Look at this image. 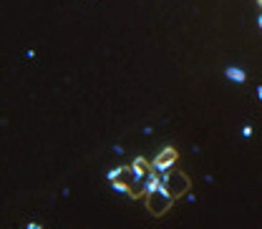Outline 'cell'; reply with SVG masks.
Masks as SVG:
<instances>
[{
	"instance_id": "2",
	"label": "cell",
	"mask_w": 262,
	"mask_h": 229,
	"mask_svg": "<svg viewBox=\"0 0 262 229\" xmlns=\"http://www.w3.org/2000/svg\"><path fill=\"white\" fill-rule=\"evenodd\" d=\"M174 201H177V199L164 189V184H159V187L151 189V192H146V207H149L151 214H164L166 209H171Z\"/></svg>"
},
{
	"instance_id": "4",
	"label": "cell",
	"mask_w": 262,
	"mask_h": 229,
	"mask_svg": "<svg viewBox=\"0 0 262 229\" xmlns=\"http://www.w3.org/2000/svg\"><path fill=\"white\" fill-rule=\"evenodd\" d=\"M225 76H227L229 81H234V83H245L247 81V73L242 68H237V65H227L225 68Z\"/></svg>"
},
{
	"instance_id": "6",
	"label": "cell",
	"mask_w": 262,
	"mask_h": 229,
	"mask_svg": "<svg viewBox=\"0 0 262 229\" xmlns=\"http://www.w3.org/2000/svg\"><path fill=\"white\" fill-rule=\"evenodd\" d=\"M257 26L262 28V10H260V15H257Z\"/></svg>"
},
{
	"instance_id": "5",
	"label": "cell",
	"mask_w": 262,
	"mask_h": 229,
	"mask_svg": "<svg viewBox=\"0 0 262 229\" xmlns=\"http://www.w3.org/2000/svg\"><path fill=\"white\" fill-rule=\"evenodd\" d=\"M242 136L250 139V136H252V126H242Z\"/></svg>"
},
{
	"instance_id": "7",
	"label": "cell",
	"mask_w": 262,
	"mask_h": 229,
	"mask_svg": "<svg viewBox=\"0 0 262 229\" xmlns=\"http://www.w3.org/2000/svg\"><path fill=\"white\" fill-rule=\"evenodd\" d=\"M257 98L262 101V86H257Z\"/></svg>"
},
{
	"instance_id": "3",
	"label": "cell",
	"mask_w": 262,
	"mask_h": 229,
	"mask_svg": "<svg viewBox=\"0 0 262 229\" xmlns=\"http://www.w3.org/2000/svg\"><path fill=\"white\" fill-rule=\"evenodd\" d=\"M177 159H179L177 149H174V146H166V149H162V154H159V156H154V159H151V166H154L159 174H164V171L174 169Z\"/></svg>"
},
{
	"instance_id": "1",
	"label": "cell",
	"mask_w": 262,
	"mask_h": 229,
	"mask_svg": "<svg viewBox=\"0 0 262 229\" xmlns=\"http://www.w3.org/2000/svg\"><path fill=\"white\" fill-rule=\"evenodd\" d=\"M162 184H164V189L174 196V199L187 196V189H189V179H187V174L179 171V169H169V171H164Z\"/></svg>"
}]
</instances>
